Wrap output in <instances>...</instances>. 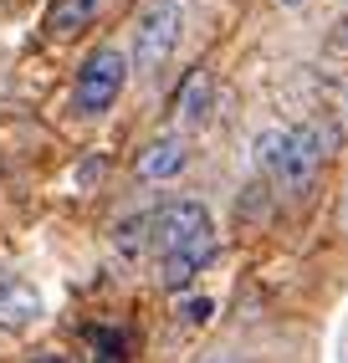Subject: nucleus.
<instances>
[{
	"label": "nucleus",
	"instance_id": "obj_1",
	"mask_svg": "<svg viewBox=\"0 0 348 363\" xmlns=\"http://www.w3.org/2000/svg\"><path fill=\"white\" fill-rule=\"evenodd\" d=\"M123 82H129V57L113 52V46H97V52L82 62L77 72V92H72V103H77V113H108L118 103Z\"/></svg>",
	"mask_w": 348,
	"mask_h": 363
},
{
	"label": "nucleus",
	"instance_id": "obj_2",
	"mask_svg": "<svg viewBox=\"0 0 348 363\" xmlns=\"http://www.w3.org/2000/svg\"><path fill=\"white\" fill-rule=\"evenodd\" d=\"M180 31H185V11L174 6V0H154L134 26V67L159 72L169 62V52L180 46Z\"/></svg>",
	"mask_w": 348,
	"mask_h": 363
},
{
	"label": "nucleus",
	"instance_id": "obj_3",
	"mask_svg": "<svg viewBox=\"0 0 348 363\" xmlns=\"http://www.w3.org/2000/svg\"><path fill=\"white\" fill-rule=\"evenodd\" d=\"M210 230L215 225H210L205 205H195V200H169L164 210H154V246L164 256L190 246V240H200V235H210Z\"/></svg>",
	"mask_w": 348,
	"mask_h": 363
},
{
	"label": "nucleus",
	"instance_id": "obj_4",
	"mask_svg": "<svg viewBox=\"0 0 348 363\" xmlns=\"http://www.w3.org/2000/svg\"><path fill=\"white\" fill-rule=\"evenodd\" d=\"M271 174H277V184L287 189V195H308V184L317 174V138H312V128H287V143H282Z\"/></svg>",
	"mask_w": 348,
	"mask_h": 363
},
{
	"label": "nucleus",
	"instance_id": "obj_5",
	"mask_svg": "<svg viewBox=\"0 0 348 363\" xmlns=\"http://www.w3.org/2000/svg\"><path fill=\"white\" fill-rule=\"evenodd\" d=\"M36 318H41L36 286H31L26 277H16V272H6V266H0V328L21 333V328H31Z\"/></svg>",
	"mask_w": 348,
	"mask_h": 363
},
{
	"label": "nucleus",
	"instance_id": "obj_6",
	"mask_svg": "<svg viewBox=\"0 0 348 363\" xmlns=\"http://www.w3.org/2000/svg\"><path fill=\"white\" fill-rule=\"evenodd\" d=\"M210 256H215V230L200 235V240H190V246H180V251H169V256H164V272H159L164 286H169V292H180V286H185L195 272H200Z\"/></svg>",
	"mask_w": 348,
	"mask_h": 363
},
{
	"label": "nucleus",
	"instance_id": "obj_7",
	"mask_svg": "<svg viewBox=\"0 0 348 363\" xmlns=\"http://www.w3.org/2000/svg\"><path fill=\"white\" fill-rule=\"evenodd\" d=\"M185 138H154V143H148V149L138 154V174L143 179H174V174H180V169H185Z\"/></svg>",
	"mask_w": 348,
	"mask_h": 363
},
{
	"label": "nucleus",
	"instance_id": "obj_8",
	"mask_svg": "<svg viewBox=\"0 0 348 363\" xmlns=\"http://www.w3.org/2000/svg\"><path fill=\"white\" fill-rule=\"evenodd\" d=\"M103 6H108V0H57L52 16H46V31H52V36H77L82 26L97 21Z\"/></svg>",
	"mask_w": 348,
	"mask_h": 363
},
{
	"label": "nucleus",
	"instance_id": "obj_9",
	"mask_svg": "<svg viewBox=\"0 0 348 363\" xmlns=\"http://www.w3.org/2000/svg\"><path fill=\"white\" fill-rule=\"evenodd\" d=\"M205 113H210V77H205V72H190V82L180 87V98H174V118L205 123Z\"/></svg>",
	"mask_w": 348,
	"mask_h": 363
},
{
	"label": "nucleus",
	"instance_id": "obj_10",
	"mask_svg": "<svg viewBox=\"0 0 348 363\" xmlns=\"http://www.w3.org/2000/svg\"><path fill=\"white\" fill-rule=\"evenodd\" d=\"M143 240H154V215H138V220L118 225V246L123 251H143Z\"/></svg>",
	"mask_w": 348,
	"mask_h": 363
},
{
	"label": "nucleus",
	"instance_id": "obj_11",
	"mask_svg": "<svg viewBox=\"0 0 348 363\" xmlns=\"http://www.w3.org/2000/svg\"><path fill=\"white\" fill-rule=\"evenodd\" d=\"M282 143H287V128H266V133L256 138V164L277 169V154H282Z\"/></svg>",
	"mask_w": 348,
	"mask_h": 363
},
{
	"label": "nucleus",
	"instance_id": "obj_12",
	"mask_svg": "<svg viewBox=\"0 0 348 363\" xmlns=\"http://www.w3.org/2000/svg\"><path fill=\"white\" fill-rule=\"evenodd\" d=\"M333 46H343V52H348V16L338 21V36H333Z\"/></svg>",
	"mask_w": 348,
	"mask_h": 363
},
{
	"label": "nucleus",
	"instance_id": "obj_13",
	"mask_svg": "<svg viewBox=\"0 0 348 363\" xmlns=\"http://www.w3.org/2000/svg\"><path fill=\"white\" fill-rule=\"evenodd\" d=\"M205 363H241V358H205Z\"/></svg>",
	"mask_w": 348,
	"mask_h": 363
},
{
	"label": "nucleus",
	"instance_id": "obj_14",
	"mask_svg": "<svg viewBox=\"0 0 348 363\" xmlns=\"http://www.w3.org/2000/svg\"><path fill=\"white\" fill-rule=\"evenodd\" d=\"M282 6H297V0H282Z\"/></svg>",
	"mask_w": 348,
	"mask_h": 363
},
{
	"label": "nucleus",
	"instance_id": "obj_15",
	"mask_svg": "<svg viewBox=\"0 0 348 363\" xmlns=\"http://www.w3.org/2000/svg\"><path fill=\"white\" fill-rule=\"evenodd\" d=\"M343 103H348V87H343Z\"/></svg>",
	"mask_w": 348,
	"mask_h": 363
}]
</instances>
